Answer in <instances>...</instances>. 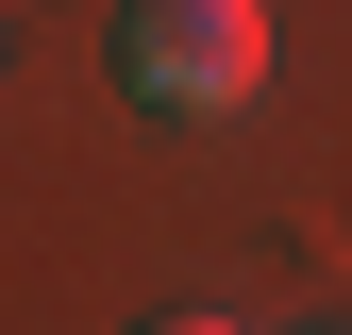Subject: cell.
<instances>
[{
  "mask_svg": "<svg viewBox=\"0 0 352 335\" xmlns=\"http://www.w3.org/2000/svg\"><path fill=\"white\" fill-rule=\"evenodd\" d=\"M118 84H135L151 117H235L252 84H269V17H252V0H135V17H118Z\"/></svg>",
  "mask_w": 352,
  "mask_h": 335,
  "instance_id": "1",
  "label": "cell"
},
{
  "mask_svg": "<svg viewBox=\"0 0 352 335\" xmlns=\"http://www.w3.org/2000/svg\"><path fill=\"white\" fill-rule=\"evenodd\" d=\"M151 335H235V319H151Z\"/></svg>",
  "mask_w": 352,
  "mask_h": 335,
  "instance_id": "2",
  "label": "cell"
}]
</instances>
